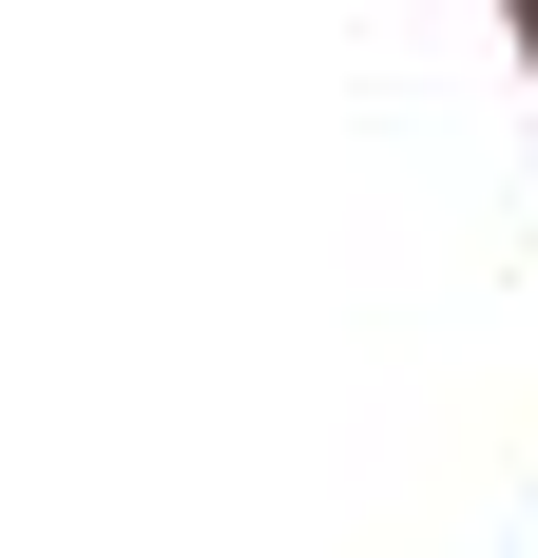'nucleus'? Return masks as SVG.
<instances>
[{
	"label": "nucleus",
	"mask_w": 538,
	"mask_h": 558,
	"mask_svg": "<svg viewBox=\"0 0 538 558\" xmlns=\"http://www.w3.org/2000/svg\"><path fill=\"white\" fill-rule=\"evenodd\" d=\"M500 39H519V58H538V0H500Z\"/></svg>",
	"instance_id": "f257e3e1"
}]
</instances>
